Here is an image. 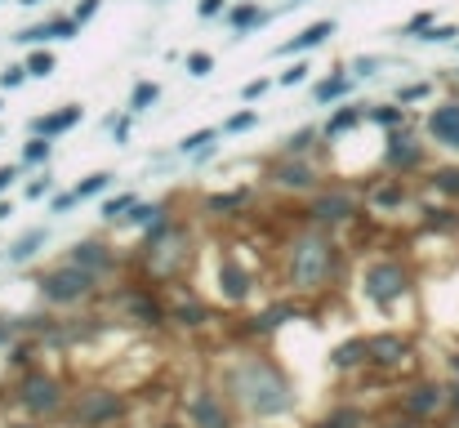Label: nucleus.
Segmentation results:
<instances>
[{
  "mask_svg": "<svg viewBox=\"0 0 459 428\" xmlns=\"http://www.w3.org/2000/svg\"><path fill=\"white\" fill-rule=\"evenodd\" d=\"M147 103H157V85H139L134 90V112H143Z\"/></svg>",
  "mask_w": 459,
  "mask_h": 428,
  "instance_id": "obj_25",
  "label": "nucleus"
},
{
  "mask_svg": "<svg viewBox=\"0 0 459 428\" xmlns=\"http://www.w3.org/2000/svg\"><path fill=\"white\" fill-rule=\"evenodd\" d=\"M23 5H36V0H23Z\"/></svg>",
  "mask_w": 459,
  "mask_h": 428,
  "instance_id": "obj_45",
  "label": "nucleus"
},
{
  "mask_svg": "<svg viewBox=\"0 0 459 428\" xmlns=\"http://www.w3.org/2000/svg\"><path fill=\"white\" fill-rule=\"evenodd\" d=\"M450 402V392L446 388H437V384H419L411 397H406V410H411V415H437L441 406Z\"/></svg>",
  "mask_w": 459,
  "mask_h": 428,
  "instance_id": "obj_6",
  "label": "nucleus"
},
{
  "mask_svg": "<svg viewBox=\"0 0 459 428\" xmlns=\"http://www.w3.org/2000/svg\"><path fill=\"white\" fill-rule=\"evenodd\" d=\"M344 90H348V80H344V76H334V80H326V85L317 90V98H339Z\"/></svg>",
  "mask_w": 459,
  "mask_h": 428,
  "instance_id": "obj_27",
  "label": "nucleus"
},
{
  "mask_svg": "<svg viewBox=\"0 0 459 428\" xmlns=\"http://www.w3.org/2000/svg\"><path fill=\"white\" fill-rule=\"evenodd\" d=\"M179 321L201 326V321H206V308H201V304H183V308H179Z\"/></svg>",
  "mask_w": 459,
  "mask_h": 428,
  "instance_id": "obj_22",
  "label": "nucleus"
},
{
  "mask_svg": "<svg viewBox=\"0 0 459 428\" xmlns=\"http://www.w3.org/2000/svg\"><path fill=\"white\" fill-rule=\"evenodd\" d=\"M80 121V107H67V112H58V117H41L36 125V134H58V129H67V125H76Z\"/></svg>",
  "mask_w": 459,
  "mask_h": 428,
  "instance_id": "obj_14",
  "label": "nucleus"
},
{
  "mask_svg": "<svg viewBox=\"0 0 459 428\" xmlns=\"http://www.w3.org/2000/svg\"><path fill=\"white\" fill-rule=\"evenodd\" d=\"M19 428H31V424H19Z\"/></svg>",
  "mask_w": 459,
  "mask_h": 428,
  "instance_id": "obj_46",
  "label": "nucleus"
},
{
  "mask_svg": "<svg viewBox=\"0 0 459 428\" xmlns=\"http://www.w3.org/2000/svg\"><path fill=\"white\" fill-rule=\"evenodd\" d=\"M49 156V143H31L27 147V161H45Z\"/></svg>",
  "mask_w": 459,
  "mask_h": 428,
  "instance_id": "obj_35",
  "label": "nucleus"
},
{
  "mask_svg": "<svg viewBox=\"0 0 459 428\" xmlns=\"http://www.w3.org/2000/svg\"><path fill=\"white\" fill-rule=\"evenodd\" d=\"M366 353L375 357L379 366H397V361L406 357V339H397V335H379V339L366 343Z\"/></svg>",
  "mask_w": 459,
  "mask_h": 428,
  "instance_id": "obj_10",
  "label": "nucleus"
},
{
  "mask_svg": "<svg viewBox=\"0 0 459 428\" xmlns=\"http://www.w3.org/2000/svg\"><path fill=\"white\" fill-rule=\"evenodd\" d=\"M303 72H308V68H303V63H295V68H290V72H285L281 80H285V85H295V80H303Z\"/></svg>",
  "mask_w": 459,
  "mask_h": 428,
  "instance_id": "obj_38",
  "label": "nucleus"
},
{
  "mask_svg": "<svg viewBox=\"0 0 459 428\" xmlns=\"http://www.w3.org/2000/svg\"><path fill=\"white\" fill-rule=\"evenodd\" d=\"M437 188L450 192V196H459V170H437Z\"/></svg>",
  "mask_w": 459,
  "mask_h": 428,
  "instance_id": "obj_21",
  "label": "nucleus"
},
{
  "mask_svg": "<svg viewBox=\"0 0 459 428\" xmlns=\"http://www.w3.org/2000/svg\"><path fill=\"white\" fill-rule=\"evenodd\" d=\"M379 201H384V205H397V201H401V188H384Z\"/></svg>",
  "mask_w": 459,
  "mask_h": 428,
  "instance_id": "obj_37",
  "label": "nucleus"
},
{
  "mask_svg": "<svg viewBox=\"0 0 459 428\" xmlns=\"http://www.w3.org/2000/svg\"><path fill=\"white\" fill-rule=\"evenodd\" d=\"M352 424H357V415H352V410H344V415H334L326 428H352Z\"/></svg>",
  "mask_w": 459,
  "mask_h": 428,
  "instance_id": "obj_34",
  "label": "nucleus"
},
{
  "mask_svg": "<svg viewBox=\"0 0 459 428\" xmlns=\"http://www.w3.org/2000/svg\"><path fill=\"white\" fill-rule=\"evenodd\" d=\"M362 348H366V343H344V348L334 353V366H352V361H357V353H362Z\"/></svg>",
  "mask_w": 459,
  "mask_h": 428,
  "instance_id": "obj_23",
  "label": "nucleus"
},
{
  "mask_svg": "<svg viewBox=\"0 0 459 428\" xmlns=\"http://www.w3.org/2000/svg\"><path fill=\"white\" fill-rule=\"evenodd\" d=\"M72 263L85 268V272H98V268H107V255H103V245H76Z\"/></svg>",
  "mask_w": 459,
  "mask_h": 428,
  "instance_id": "obj_15",
  "label": "nucleus"
},
{
  "mask_svg": "<svg viewBox=\"0 0 459 428\" xmlns=\"http://www.w3.org/2000/svg\"><path fill=\"white\" fill-rule=\"evenodd\" d=\"M41 241H45V232H27V237L9 250V259H27V255H36V245H41Z\"/></svg>",
  "mask_w": 459,
  "mask_h": 428,
  "instance_id": "obj_19",
  "label": "nucleus"
},
{
  "mask_svg": "<svg viewBox=\"0 0 459 428\" xmlns=\"http://www.w3.org/2000/svg\"><path fill=\"white\" fill-rule=\"evenodd\" d=\"M401 290H406V272L397 263H375V268L366 272V294L375 304H393Z\"/></svg>",
  "mask_w": 459,
  "mask_h": 428,
  "instance_id": "obj_4",
  "label": "nucleus"
},
{
  "mask_svg": "<svg viewBox=\"0 0 459 428\" xmlns=\"http://www.w3.org/2000/svg\"><path fill=\"white\" fill-rule=\"evenodd\" d=\"M23 402L31 410H54L58 406V384L45 380V375H31V380L23 384Z\"/></svg>",
  "mask_w": 459,
  "mask_h": 428,
  "instance_id": "obj_7",
  "label": "nucleus"
},
{
  "mask_svg": "<svg viewBox=\"0 0 459 428\" xmlns=\"http://www.w3.org/2000/svg\"><path fill=\"white\" fill-rule=\"evenodd\" d=\"M103 188H107V174H90V178H85V183H80L72 196L80 201V196H94V192H103Z\"/></svg>",
  "mask_w": 459,
  "mask_h": 428,
  "instance_id": "obj_20",
  "label": "nucleus"
},
{
  "mask_svg": "<svg viewBox=\"0 0 459 428\" xmlns=\"http://www.w3.org/2000/svg\"><path fill=\"white\" fill-rule=\"evenodd\" d=\"M9 178H14V170H0V188H5V183H9Z\"/></svg>",
  "mask_w": 459,
  "mask_h": 428,
  "instance_id": "obj_42",
  "label": "nucleus"
},
{
  "mask_svg": "<svg viewBox=\"0 0 459 428\" xmlns=\"http://www.w3.org/2000/svg\"><path fill=\"white\" fill-rule=\"evenodd\" d=\"M0 85H5V90H14V85H23V68H9L5 76H0Z\"/></svg>",
  "mask_w": 459,
  "mask_h": 428,
  "instance_id": "obj_32",
  "label": "nucleus"
},
{
  "mask_svg": "<svg viewBox=\"0 0 459 428\" xmlns=\"http://www.w3.org/2000/svg\"><path fill=\"white\" fill-rule=\"evenodd\" d=\"M352 210H357V201H352V196L334 192V196H321V201L312 205V219H317V223H339V219H348Z\"/></svg>",
  "mask_w": 459,
  "mask_h": 428,
  "instance_id": "obj_9",
  "label": "nucleus"
},
{
  "mask_svg": "<svg viewBox=\"0 0 459 428\" xmlns=\"http://www.w3.org/2000/svg\"><path fill=\"white\" fill-rule=\"evenodd\" d=\"M223 9V0H201V14H218Z\"/></svg>",
  "mask_w": 459,
  "mask_h": 428,
  "instance_id": "obj_41",
  "label": "nucleus"
},
{
  "mask_svg": "<svg viewBox=\"0 0 459 428\" xmlns=\"http://www.w3.org/2000/svg\"><path fill=\"white\" fill-rule=\"evenodd\" d=\"M393 428H415V424H393Z\"/></svg>",
  "mask_w": 459,
  "mask_h": 428,
  "instance_id": "obj_44",
  "label": "nucleus"
},
{
  "mask_svg": "<svg viewBox=\"0 0 459 428\" xmlns=\"http://www.w3.org/2000/svg\"><path fill=\"white\" fill-rule=\"evenodd\" d=\"M27 72H31V76H49V72H54V58H49V54H36V58L27 63Z\"/></svg>",
  "mask_w": 459,
  "mask_h": 428,
  "instance_id": "obj_26",
  "label": "nucleus"
},
{
  "mask_svg": "<svg viewBox=\"0 0 459 428\" xmlns=\"http://www.w3.org/2000/svg\"><path fill=\"white\" fill-rule=\"evenodd\" d=\"M90 286H94V272L76 268V263H67V268L49 272L45 282H41L45 299H54V304H72V299H80V294H90Z\"/></svg>",
  "mask_w": 459,
  "mask_h": 428,
  "instance_id": "obj_3",
  "label": "nucleus"
},
{
  "mask_svg": "<svg viewBox=\"0 0 459 428\" xmlns=\"http://www.w3.org/2000/svg\"><path fill=\"white\" fill-rule=\"evenodd\" d=\"M116 410H121L116 392H90V397L80 402V419L85 424H103V419H116Z\"/></svg>",
  "mask_w": 459,
  "mask_h": 428,
  "instance_id": "obj_8",
  "label": "nucleus"
},
{
  "mask_svg": "<svg viewBox=\"0 0 459 428\" xmlns=\"http://www.w3.org/2000/svg\"><path fill=\"white\" fill-rule=\"evenodd\" d=\"M192 419L201 428H228V415H223V406L214 402V392H201V397L192 402Z\"/></svg>",
  "mask_w": 459,
  "mask_h": 428,
  "instance_id": "obj_11",
  "label": "nucleus"
},
{
  "mask_svg": "<svg viewBox=\"0 0 459 428\" xmlns=\"http://www.w3.org/2000/svg\"><path fill=\"white\" fill-rule=\"evenodd\" d=\"M130 312H134L139 321H161V308H157V304H147V299H139V294L130 299Z\"/></svg>",
  "mask_w": 459,
  "mask_h": 428,
  "instance_id": "obj_18",
  "label": "nucleus"
},
{
  "mask_svg": "<svg viewBox=\"0 0 459 428\" xmlns=\"http://www.w3.org/2000/svg\"><path fill=\"white\" fill-rule=\"evenodd\" d=\"M214 134H210V129H201V134H192V139H183V152H201V147H206Z\"/></svg>",
  "mask_w": 459,
  "mask_h": 428,
  "instance_id": "obj_28",
  "label": "nucleus"
},
{
  "mask_svg": "<svg viewBox=\"0 0 459 428\" xmlns=\"http://www.w3.org/2000/svg\"><path fill=\"white\" fill-rule=\"evenodd\" d=\"M263 90H268V85H263V80H250V85H246V98H259Z\"/></svg>",
  "mask_w": 459,
  "mask_h": 428,
  "instance_id": "obj_40",
  "label": "nucleus"
},
{
  "mask_svg": "<svg viewBox=\"0 0 459 428\" xmlns=\"http://www.w3.org/2000/svg\"><path fill=\"white\" fill-rule=\"evenodd\" d=\"M130 205H134L130 196H116V201H107V210H103V214H107V219H116V214H125Z\"/></svg>",
  "mask_w": 459,
  "mask_h": 428,
  "instance_id": "obj_31",
  "label": "nucleus"
},
{
  "mask_svg": "<svg viewBox=\"0 0 459 428\" xmlns=\"http://www.w3.org/2000/svg\"><path fill=\"white\" fill-rule=\"evenodd\" d=\"M428 129H433V139H437V143H446V147H459V103H446V107H437L433 117H428Z\"/></svg>",
  "mask_w": 459,
  "mask_h": 428,
  "instance_id": "obj_5",
  "label": "nucleus"
},
{
  "mask_svg": "<svg viewBox=\"0 0 459 428\" xmlns=\"http://www.w3.org/2000/svg\"><path fill=\"white\" fill-rule=\"evenodd\" d=\"M450 402H455V406H459V388H450Z\"/></svg>",
  "mask_w": 459,
  "mask_h": 428,
  "instance_id": "obj_43",
  "label": "nucleus"
},
{
  "mask_svg": "<svg viewBox=\"0 0 459 428\" xmlns=\"http://www.w3.org/2000/svg\"><path fill=\"white\" fill-rule=\"evenodd\" d=\"M330 31H334L330 23H312L308 31H303V36H295L290 45H281V54H295V49H312V45H321V41H326Z\"/></svg>",
  "mask_w": 459,
  "mask_h": 428,
  "instance_id": "obj_13",
  "label": "nucleus"
},
{
  "mask_svg": "<svg viewBox=\"0 0 459 428\" xmlns=\"http://www.w3.org/2000/svg\"><path fill=\"white\" fill-rule=\"evenodd\" d=\"M259 18H263V14L254 9V5H241V9L232 14V23H236V27H250V23H259Z\"/></svg>",
  "mask_w": 459,
  "mask_h": 428,
  "instance_id": "obj_24",
  "label": "nucleus"
},
{
  "mask_svg": "<svg viewBox=\"0 0 459 428\" xmlns=\"http://www.w3.org/2000/svg\"><path fill=\"white\" fill-rule=\"evenodd\" d=\"M236 392H241L246 406L259 410V415H277V410L290 406V388H285V380L268 361H246V366L236 370Z\"/></svg>",
  "mask_w": 459,
  "mask_h": 428,
  "instance_id": "obj_1",
  "label": "nucleus"
},
{
  "mask_svg": "<svg viewBox=\"0 0 459 428\" xmlns=\"http://www.w3.org/2000/svg\"><path fill=\"white\" fill-rule=\"evenodd\" d=\"M277 183H285V188H308L312 174L303 170V166H285V170H277Z\"/></svg>",
  "mask_w": 459,
  "mask_h": 428,
  "instance_id": "obj_16",
  "label": "nucleus"
},
{
  "mask_svg": "<svg viewBox=\"0 0 459 428\" xmlns=\"http://www.w3.org/2000/svg\"><path fill=\"white\" fill-rule=\"evenodd\" d=\"M94 9H98V0H85V5L76 9V23H85V18H90V14H94Z\"/></svg>",
  "mask_w": 459,
  "mask_h": 428,
  "instance_id": "obj_39",
  "label": "nucleus"
},
{
  "mask_svg": "<svg viewBox=\"0 0 459 428\" xmlns=\"http://www.w3.org/2000/svg\"><path fill=\"white\" fill-rule=\"evenodd\" d=\"M188 68H192V76H206V72H210V54H192Z\"/></svg>",
  "mask_w": 459,
  "mask_h": 428,
  "instance_id": "obj_29",
  "label": "nucleus"
},
{
  "mask_svg": "<svg viewBox=\"0 0 459 428\" xmlns=\"http://www.w3.org/2000/svg\"><path fill=\"white\" fill-rule=\"evenodd\" d=\"M246 125H254V112H241V117L228 121V129H246Z\"/></svg>",
  "mask_w": 459,
  "mask_h": 428,
  "instance_id": "obj_36",
  "label": "nucleus"
},
{
  "mask_svg": "<svg viewBox=\"0 0 459 428\" xmlns=\"http://www.w3.org/2000/svg\"><path fill=\"white\" fill-rule=\"evenodd\" d=\"M455 36H459L455 27H433V31H428V36H423V41H455Z\"/></svg>",
  "mask_w": 459,
  "mask_h": 428,
  "instance_id": "obj_33",
  "label": "nucleus"
},
{
  "mask_svg": "<svg viewBox=\"0 0 459 428\" xmlns=\"http://www.w3.org/2000/svg\"><path fill=\"white\" fill-rule=\"evenodd\" d=\"M388 156H393L397 166H415V161H419V147H411L406 139H393V152H388Z\"/></svg>",
  "mask_w": 459,
  "mask_h": 428,
  "instance_id": "obj_17",
  "label": "nucleus"
},
{
  "mask_svg": "<svg viewBox=\"0 0 459 428\" xmlns=\"http://www.w3.org/2000/svg\"><path fill=\"white\" fill-rule=\"evenodd\" d=\"M330 268H334V245L326 237L299 241V250H295V282L299 286H321L330 277Z\"/></svg>",
  "mask_w": 459,
  "mask_h": 428,
  "instance_id": "obj_2",
  "label": "nucleus"
},
{
  "mask_svg": "<svg viewBox=\"0 0 459 428\" xmlns=\"http://www.w3.org/2000/svg\"><path fill=\"white\" fill-rule=\"evenodd\" d=\"M352 121H357V112H352V107H348V112H339V117L330 121V134H339V129H348Z\"/></svg>",
  "mask_w": 459,
  "mask_h": 428,
  "instance_id": "obj_30",
  "label": "nucleus"
},
{
  "mask_svg": "<svg viewBox=\"0 0 459 428\" xmlns=\"http://www.w3.org/2000/svg\"><path fill=\"white\" fill-rule=\"evenodd\" d=\"M218 282H223V294H228V299H246V290H250V277L241 272V263H236V259H223V263H218Z\"/></svg>",
  "mask_w": 459,
  "mask_h": 428,
  "instance_id": "obj_12",
  "label": "nucleus"
}]
</instances>
